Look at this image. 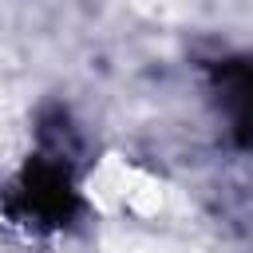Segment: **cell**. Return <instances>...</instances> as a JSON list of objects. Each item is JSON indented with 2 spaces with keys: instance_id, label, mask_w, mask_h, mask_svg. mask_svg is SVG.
I'll use <instances>...</instances> for the list:
<instances>
[{
  "instance_id": "1",
  "label": "cell",
  "mask_w": 253,
  "mask_h": 253,
  "mask_svg": "<svg viewBox=\"0 0 253 253\" xmlns=\"http://www.w3.org/2000/svg\"><path fill=\"white\" fill-rule=\"evenodd\" d=\"M71 206H75V182H71V166L59 154L32 158L16 174V182L8 190V213H12V221L28 225L32 233L63 225L71 217Z\"/></svg>"
}]
</instances>
